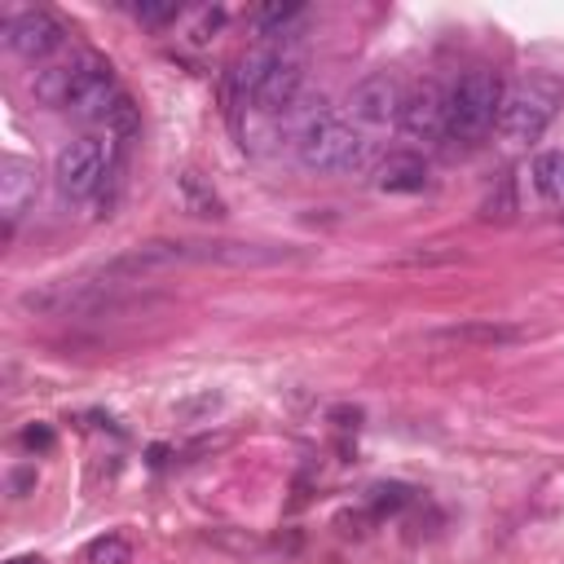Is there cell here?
Here are the masks:
<instances>
[{
	"label": "cell",
	"instance_id": "6da1fadb",
	"mask_svg": "<svg viewBox=\"0 0 564 564\" xmlns=\"http://www.w3.org/2000/svg\"><path fill=\"white\" fill-rule=\"evenodd\" d=\"M296 154L309 173H358L366 164V137L349 128L327 98H309L296 115Z\"/></svg>",
	"mask_w": 564,
	"mask_h": 564
},
{
	"label": "cell",
	"instance_id": "7a4b0ae2",
	"mask_svg": "<svg viewBox=\"0 0 564 564\" xmlns=\"http://www.w3.org/2000/svg\"><path fill=\"white\" fill-rule=\"evenodd\" d=\"M564 106V85L555 75H521L503 89V106H499V133L507 141H538L547 133V124L560 115Z\"/></svg>",
	"mask_w": 564,
	"mask_h": 564
},
{
	"label": "cell",
	"instance_id": "3957f363",
	"mask_svg": "<svg viewBox=\"0 0 564 564\" xmlns=\"http://www.w3.org/2000/svg\"><path fill=\"white\" fill-rule=\"evenodd\" d=\"M503 106V79L494 71H467L446 98V137L459 146L480 141L499 124Z\"/></svg>",
	"mask_w": 564,
	"mask_h": 564
},
{
	"label": "cell",
	"instance_id": "277c9868",
	"mask_svg": "<svg viewBox=\"0 0 564 564\" xmlns=\"http://www.w3.org/2000/svg\"><path fill=\"white\" fill-rule=\"evenodd\" d=\"M111 164H115V146L106 137H79L58 154L53 181H58L62 199H89L111 177Z\"/></svg>",
	"mask_w": 564,
	"mask_h": 564
},
{
	"label": "cell",
	"instance_id": "5b68a950",
	"mask_svg": "<svg viewBox=\"0 0 564 564\" xmlns=\"http://www.w3.org/2000/svg\"><path fill=\"white\" fill-rule=\"evenodd\" d=\"M190 261L199 265H234V270H261V265H291L300 252L265 248V243H234V238H212V243H186Z\"/></svg>",
	"mask_w": 564,
	"mask_h": 564
},
{
	"label": "cell",
	"instance_id": "8992f818",
	"mask_svg": "<svg viewBox=\"0 0 564 564\" xmlns=\"http://www.w3.org/2000/svg\"><path fill=\"white\" fill-rule=\"evenodd\" d=\"M401 85L392 75H384V71H375V75H366V79H358L353 85V93H349V115L358 120V124H366V128H384V124H392V120H401Z\"/></svg>",
	"mask_w": 564,
	"mask_h": 564
},
{
	"label": "cell",
	"instance_id": "52a82bcc",
	"mask_svg": "<svg viewBox=\"0 0 564 564\" xmlns=\"http://www.w3.org/2000/svg\"><path fill=\"white\" fill-rule=\"evenodd\" d=\"M62 36H66V27L49 10H23L18 18L5 23V45L27 62H40L53 49H62Z\"/></svg>",
	"mask_w": 564,
	"mask_h": 564
},
{
	"label": "cell",
	"instance_id": "ba28073f",
	"mask_svg": "<svg viewBox=\"0 0 564 564\" xmlns=\"http://www.w3.org/2000/svg\"><path fill=\"white\" fill-rule=\"evenodd\" d=\"M300 89H304V62H300L296 53H283V49H278L274 71L265 75V85L252 93V106L265 111V115H287V111H296Z\"/></svg>",
	"mask_w": 564,
	"mask_h": 564
},
{
	"label": "cell",
	"instance_id": "9c48e42d",
	"mask_svg": "<svg viewBox=\"0 0 564 564\" xmlns=\"http://www.w3.org/2000/svg\"><path fill=\"white\" fill-rule=\"evenodd\" d=\"M441 349H512L525 340L521 327H507V322H459V327H441L428 336Z\"/></svg>",
	"mask_w": 564,
	"mask_h": 564
},
{
	"label": "cell",
	"instance_id": "30bf717a",
	"mask_svg": "<svg viewBox=\"0 0 564 564\" xmlns=\"http://www.w3.org/2000/svg\"><path fill=\"white\" fill-rule=\"evenodd\" d=\"M401 128H406L411 137H437L446 133V93L437 79H424V85L411 89V98L401 102Z\"/></svg>",
	"mask_w": 564,
	"mask_h": 564
},
{
	"label": "cell",
	"instance_id": "8fae6325",
	"mask_svg": "<svg viewBox=\"0 0 564 564\" xmlns=\"http://www.w3.org/2000/svg\"><path fill=\"white\" fill-rule=\"evenodd\" d=\"M36 177L40 173H36L32 159H23V154H5V159H0V212H5L10 225L36 199Z\"/></svg>",
	"mask_w": 564,
	"mask_h": 564
},
{
	"label": "cell",
	"instance_id": "7c38bea8",
	"mask_svg": "<svg viewBox=\"0 0 564 564\" xmlns=\"http://www.w3.org/2000/svg\"><path fill=\"white\" fill-rule=\"evenodd\" d=\"M375 186H379V190H388V195H415V190H424V186H428V164H424L419 154L397 150V154H388L384 164H379Z\"/></svg>",
	"mask_w": 564,
	"mask_h": 564
},
{
	"label": "cell",
	"instance_id": "4fadbf2b",
	"mask_svg": "<svg viewBox=\"0 0 564 564\" xmlns=\"http://www.w3.org/2000/svg\"><path fill=\"white\" fill-rule=\"evenodd\" d=\"M177 195H181V203H186V212L190 216H225V199L195 173V168H186L181 177H177Z\"/></svg>",
	"mask_w": 564,
	"mask_h": 564
},
{
	"label": "cell",
	"instance_id": "5bb4252c",
	"mask_svg": "<svg viewBox=\"0 0 564 564\" xmlns=\"http://www.w3.org/2000/svg\"><path fill=\"white\" fill-rule=\"evenodd\" d=\"M534 186L542 199L564 203V150H542L534 159Z\"/></svg>",
	"mask_w": 564,
	"mask_h": 564
},
{
	"label": "cell",
	"instance_id": "9a60e30c",
	"mask_svg": "<svg viewBox=\"0 0 564 564\" xmlns=\"http://www.w3.org/2000/svg\"><path fill=\"white\" fill-rule=\"evenodd\" d=\"M274 62H278V49H252V53H243V62H238V89H243L248 102L265 85V75L274 71Z\"/></svg>",
	"mask_w": 564,
	"mask_h": 564
},
{
	"label": "cell",
	"instance_id": "2e32d148",
	"mask_svg": "<svg viewBox=\"0 0 564 564\" xmlns=\"http://www.w3.org/2000/svg\"><path fill=\"white\" fill-rule=\"evenodd\" d=\"M300 18H304V5H296V0H274V5H261V10H256L252 23H256L261 36L274 40V36H283V32H287L291 23H300Z\"/></svg>",
	"mask_w": 564,
	"mask_h": 564
},
{
	"label": "cell",
	"instance_id": "e0dca14e",
	"mask_svg": "<svg viewBox=\"0 0 564 564\" xmlns=\"http://www.w3.org/2000/svg\"><path fill=\"white\" fill-rule=\"evenodd\" d=\"M516 216V181L512 177H499V186L490 190V199L480 203V221H499L507 225Z\"/></svg>",
	"mask_w": 564,
	"mask_h": 564
},
{
	"label": "cell",
	"instance_id": "ac0fdd59",
	"mask_svg": "<svg viewBox=\"0 0 564 564\" xmlns=\"http://www.w3.org/2000/svg\"><path fill=\"white\" fill-rule=\"evenodd\" d=\"M89 564H133V547L120 534H102L89 542Z\"/></svg>",
	"mask_w": 564,
	"mask_h": 564
},
{
	"label": "cell",
	"instance_id": "d6986e66",
	"mask_svg": "<svg viewBox=\"0 0 564 564\" xmlns=\"http://www.w3.org/2000/svg\"><path fill=\"white\" fill-rule=\"evenodd\" d=\"M102 124H106V133H115V137H137V133H141V115H137V102H133L128 93H120V102L111 106V115H106Z\"/></svg>",
	"mask_w": 564,
	"mask_h": 564
},
{
	"label": "cell",
	"instance_id": "ffe728a7",
	"mask_svg": "<svg viewBox=\"0 0 564 564\" xmlns=\"http://www.w3.org/2000/svg\"><path fill=\"white\" fill-rule=\"evenodd\" d=\"M133 14H137V23H146V27H164V23H177L181 5H177V0H137Z\"/></svg>",
	"mask_w": 564,
	"mask_h": 564
},
{
	"label": "cell",
	"instance_id": "44dd1931",
	"mask_svg": "<svg viewBox=\"0 0 564 564\" xmlns=\"http://www.w3.org/2000/svg\"><path fill=\"white\" fill-rule=\"evenodd\" d=\"M406 486H375L371 490V503H375V512H397V507H406Z\"/></svg>",
	"mask_w": 564,
	"mask_h": 564
},
{
	"label": "cell",
	"instance_id": "7402d4cb",
	"mask_svg": "<svg viewBox=\"0 0 564 564\" xmlns=\"http://www.w3.org/2000/svg\"><path fill=\"white\" fill-rule=\"evenodd\" d=\"M331 424H336V428H358V424H362V406H336V411H331Z\"/></svg>",
	"mask_w": 564,
	"mask_h": 564
},
{
	"label": "cell",
	"instance_id": "603a6c76",
	"mask_svg": "<svg viewBox=\"0 0 564 564\" xmlns=\"http://www.w3.org/2000/svg\"><path fill=\"white\" fill-rule=\"evenodd\" d=\"M23 446H32V450H49V446H53V433H49V428H27V433H23Z\"/></svg>",
	"mask_w": 564,
	"mask_h": 564
},
{
	"label": "cell",
	"instance_id": "cb8c5ba5",
	"mask_svg": "<svg viewBox=\"0 0 564 564\" xmlns=\"http://www.w3.org/2000/svg\"><path fill=\"white\" fill-rule=\"evenodd\" d=\"M216 401H221V397H212V392H208V397H199V401H181V406H177V415H195V411H216Z\"/></svg>",
	"mask_w": 564,
	"mask_h": 564
},
{
	"label": "cell",
	"instance_id": "d4e9b609",
	"mask_svg": "<svg viewBox=\"0 0 564 564\" xmlns=\"http://www.w3.org/2000/svg\"><path fill=\"white\" fill-rule=\"evenodd\" d=\"M27 486H32V472H18V476H14V490H18V494H23V490H27Z\"/></svg>",
	"mask_w": 564,
	"mask_h": 564
},
{
	"label": "cell",
	"instance_id": "484cf974",
	"mask_svg": "<svg viewBox=\"0 0 564 564\" xmlns=\"http://www.w3.org/2000/svg\"><path fill=\"white\" fill-rule=\"evenodd\" d=\"M10 564H40L36 555H18V560H10Z\"/></svg>",
	"mask_w": 564,
	"mask_h": 564
}]
</instances>
